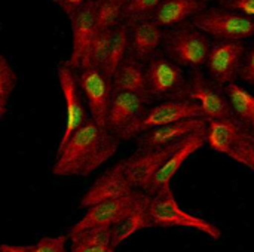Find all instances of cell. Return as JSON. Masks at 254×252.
I'll return each instance as SVG.
<instances>
[{
	"label": "cell",
	"instance_id": "cell-1",
	"mask_svg": "<svg viewBox=\"0 0 254 252\" xmlns=\"http://www.w3.org/2000/svg\"><path fill=\"white\" fill-rule=\"evenodd\" d=\"M119 140L94 119H88L57 150L52 174L57 177H86L106 163L118 150Z\"/></svg>",
	"mask_w": 254,
	"mask_h": 252
},
{
	"label": "cell",
	"instance_id": "cell-21",
	"mask_svg": "<svg viewBox=\"0 0 254 252\" xmlns=\"http://www.w3.org/2000/svg\"><path fill=\"white\" fill-rule=\"evenodd\" d=\"M207 3L208 0H162L152 18L164 28H171L190 21Z\"/></svg>",
	"mask_w": 254,
	"mask_h": 252
},
{
	"label": "cell",
	"instance_id": "cell-15",
	"mask_svg": "<svg viewBox=\"0 0 254 252\" xmlns=\"http://www.w3.org/2000/svg\"><path fill=\"white\" fill-rule=\"evenodd\" d=\"M180 143V141H179ZM179 143L161 149H138L132 156L124 159L125 175L132 189L144 190L162 163L170 157Z\"/></svg>",
	"mask_w": 254,
	"mask_h": 252
},
{
	"label": "cell",
	"instance_id": "cell-9",
	"mask_svg": "<svg viewBox=\"0 0 254 252\" xmlns=\"http://www.w3.org/2000/svg\"><path fill=\"white\" fill-rule=\"evenodd\" d=\"M247 52L244 40H216L207 58V73L219 86L225 88L240 77V70Z\"/></svg>",
	"mask_w": 254,
	"mask_h": 252
},
{
	"label": "cell",
	"instance_id": "cell-28",
	"mask_svg": "<svg viewBox=\"0 0 254 252\" xmlns=\"http://www.w3.org/2000/svg\"><path fill=\"white\" fill-rule=\"evenodd\" d=\"M115 28L97 30V34H95V37H94V40L91 43V48H89V50L86 53L85 62H83V65L80 68L89 67V65L98 67V68L103 67L104 59H106V55H107V49H109V45H110V39H112V34H113V30Z\"/></svg>",
	"mask_w": 254,
	"mask_h": 252
},
{
	"label": "cell",
	"instance_id": "cell-12",
	"mask_svg": "<svg viewBox=\"0 0 254 252\" xmlns=\"http://www.w3.org/2000/svg\"><path fill=\"white\" fill-rule=\"evenodd\" d=\"M186 98L193 100L201 105L207 120H219L235 116L225 88L222 89V86L214 83L211 79H207L199 71H195L190 76L188 82Z\"/></svg>",
	"mask_w": 254,
	"mask_h": 252
},
{
	"label": "cell",
	"instance_id": "cell-13",
	"mask_svg": "<svg viewBox=\"0 0 254 252\" xmlns=\"http://www.w3.org/2000/svg\"><path fill=\"white\" fill-rule=\"evenodd\" d=\"M208 126V125H207ZM207 126L195 131L193 134L183 138L179 146L174 149V151L170 154V157L162 163V166L158 169V172L153 175L144 192L147 195H155L158 190H161L165 186H170L173 177L179 172V169L183 166V163L199 149H202L207 144Z\"/></svg>",
	"mask_w": 254,
	"mask_h": 252
},
{
	"label": "cell",
	"instance_id": "cell-35",
	"mask_svg": "<svg viewBox=\"0 0 254 252\" xmlns=\"http://www.w3.org/2000/svg\"><path fill=\"white\" fill-rule=\"evenodd\" d=\"M208 1H211V0H208Z\"/></svg>",
	"mask_w": 254,
	"mask_h": 252
},
{
	"label": "cell",
	"instance_id": "cell-23",
	"mask_svg": "<svg viewBox=\"0 0 254 252\" xmlns=\"http://www.w3.org/2000/svg\"><path fill=\"white\" fill-rule=\"evenodd\" d=\"M128 53H129V27H128V24L121 22L113 30L110 45L107 49V55H106L104 64L101 67L103 73L109 79H113L115 71L122 64V61L128 56Z\"/></svg>",
	"mask_w": 254,
	"mask_h": 252
},
{
	"label": "cell",
	"instance_id": "cell-17",
	"mask_svg": "<svg viewBox=\"0 0 254 252\" xmlns=\"http://www.w3.org/2000/svg\"><path fill=\"white\" fill-rule=\"evenodd\" d=\"M129 53L135 59L147 64L162 48L165 28L153 18H143L128 24Z\"/></svg>",
	"mask_w": 254,
	"mask_h": 252
},
{
	"label": "cell",
	"instance_id": "cell-34",
	"mask_svg": "<svg viewBox=\"0 0 254 252\" xmlns=\"http://www.w3.org/2000/svg\"><path fill=\"white\" fill-rule=\"evenodd\" d=\"M33 245L24 247V245H1L0 252H31Z\"/></svg>",
	"mask_w": 254,
	"mask_h": 252
},
{
	"label": "cell",
	"instance_id": "cell-27",
	"mask_svg": "<svg viewBox=\"0 0 254 252\" xmlns=\"http://www.w3.org/2000/svg\"><path fill=\"white\" fill-rule=\"evenodd\" d=\"M18 85V76L4 55H0V119H4L12 94Z\"/></svg>",
	"mask_w": 254,
	"mask_h": 252
},
{
	"label": "cell",
	"instance_id": "cell-24",
	"mask_svg": "<svg viewBox=\"0 0 254 252\" xmlns=\"http://www.w3.org/2000/svg\"><path fill=\"white\" fill-rule=\"evenodd\" d=\"M225 92L232 104L235 117L254 137V94L237 82L225 86Z\"/></svg>",
	"mask_w": 254,
	"mask_h": 252
},
{
	"label": "cell",
	"instance_id": "cell-8",
	"mask_svg": "<svg viewBox=\"0 0 254 252\" xmlns=\"http://www.w3.org/2000/svg\"><path fill=\"white\" fill-rule=\"evenodd\" d=\"M149 91L152 100H176L186 98L188 82L183 67L171 61L162 52L156 53L146 64Z\"/></svg>",
	"mask_w": 254,
	"mask_h": 252
},
{
	"label": "cell",
	"instance_id": "cell-14",
	"mask_svg": "<svg viewBox=\"0 0 254 252\" xmlns=\"http://www.w3.org/2000/svg\"><path fill=\"white\" fill-rule=\"evenodd\" d=\"M95 1L97 0L86 3L68 18L71 24V53L65 64L74 70H79L83 65L86 53L97 34Z\"/></svg>",
	"mask_w": 254,
	"mask_h": 252
},
{
	"label": "cell",
	"instance_id": "cell-30",
	"mask_svg": "<svg viewBox=\"0 0 254 252\" xmlns=\"http://www.w3.org/2000/svg\"><path fill=\"white\" fill-rule=\"evenodd\" d=\"M65 242H67V236L42 238L36 245H33L31 252H67Z\"/></svg>",
	"mask_w": 254,
	"mask_h": 252
},
{
	"label": "cell",
	"instance_id": "cell-31",
	"mask_svg": "<svg viewBox=\"0 0 254 252\" xmlns=\"http://www.w3.org/2000/svg\"><path fill=\"white\" fill-rule=\"evenodd\" d=\"M240 79L254 89V43L246 52V56L240 70Z\"/></svg>",
	"mask_w": 254,
	"mask_h": 252
},
{
	"label": "cell",
	"instance_id": "cell-25",
	"mask_svg": "<svg viewBox=\"0 0 254 252\" xmlns=\"http://www.w3.org/2000/svg\"><path fill=\"white\" fill-rule=\"evenodd\" d=\"M150 203V202H149ZM149 203L134 211L125 220L119 221L112 227V245L118 248L122 242H125L129 236L137 233L138 230L153 227L152 217L149 214Z\"/></svg>",
	"mask_w": 254,
	"mask_h": 252
},
{
	"label": "cell",
	"instance_id": "cell-26",
	"mask_svg": "<svg viewBox=\"0 0 254 252\" xmlns=\"http://www.w3.org/2000/svg\"><path fill=\"white\" fill-rule=\"evenodd\" d=\"M125 3L127 0H97L95 1L97 30H107L119 25Z\"/></svg>",
	"mask_w": 254,
	"mask_h": 252
},
{
	"label": "cell",
	"instance_id": "cell-32",
	"mask_svg": "<svg viewBox=\"0 0 254 252\" xmlns=\"http://www.w3.org/2000/svg\"><path fill=\"white\" fill-rule=\"evenodd\" d=\"M220 6L254 18V0H216Z\"/></svg>",
	"mask_w": 254,
	"mask_h": 252
},
{
	"label": "cell",
	"instance_id": "cell-2",
	"mask_svg": "<svg viewBox=\"0 0 254 252\" xmlns=\"http://www.w3.org/2000/svg\"><path fill=\"white\" fill-rule=\"evenodd\" d=\"M207 144L254 172V137L235 116L208 120Z\"/></svg>",
	"mask_w": 254,
	"mask_h": 252
},
{
	"label": "cell",
	"instance_id": "cell-16",
	"mask_svg": "<svg viewBox=\"0 0 254 252\" xmlns=\"http://www.w3.org/2000/svg\"><path fill=\"white\" fill-rule=\"evenodd\" d=\"M147 101L140 95L128 91H115L110 102L106 128L122 141L124 134L135 123V120L146 110Z\"/></svg>",
	"mask_w": 254,
	"mask_h": 252
},
{
	"label": "cell",
	"instance_id": "cell-6",
	"mask_svg": "<svg viewBox=\"0 0 254 252\" xmlns=\"http://www.w3.org/2000/svg\"><path fill=\"white\" fill-rule=\"evenodd\" d=\"M149 202L150 195L140 189H135L124 196L107 199L104 202L86 208V214L71 227L70 233H76L91 227H113L115 224L125 220L128 215H131L138 208L147 205Z\"/></svg>",
	"mask_w": 254,
	"mask_h": 252
},
{
	"label": "cell",
	"instance_id": "cell-18",
	"mask_svg": "<svg viewBox=\"0 0 254 252\" xmlns=\"http://www.w3.org/2000/svg\"><path fill=\"white\" fill-rule=\"evenodd\" d=\"M207 125H208V120L205 117H190V119L173 122V123L143 132L140 137H137V146L138 149L168 147L182 141L183 138L193 134L195 131L205 128Z\"/></svg>",
	"mask_w": 254,
	"mask_h": 252
},
{
	"label": "cell",
	"instance_id": "cell-10",
	"mask_svg": "<svg viewBox=\"0 0 254 252\" xmlns=\"http://www.w3.org/2000/svg\"><path fill=\"white\" fill-rule=\"evenodd\" d=\"M57 73H58L60 89L64 98V105H65V123L58 144V150H60L68 141V138L88 120V113L83 102L85 97L82 98L83 92L79 85L77 70L63 62L58 65Z\"/></svg>",
	"mask_w": 254,
	"mask_h": 252
},
{
	"label": "cell",
	"instance_id": "cell-3",
	"mask_svg": "<svg viewBox=\"0 0 254 252\" xmlns=\"http://www.w3.org/2000/svg\"><path fill=\"white\" fill-rule=\"evenodd\" d=\"M211 45L210 36L189 21L165 28L161 52L180 67L198 68L205 65Z\"/></svg>",
	"mask_w": 254,
	"mask_h": 252
},
{
	"label": "cell",
	"instance_id": "cell-4",
	"mask_svg": "<svg viewBox=\"0 0 254 252\" xmlns=\"http://www.w3.org/2000/svg\"><path fill=\"white\" fill-rule=\"evenodd\" d=\"M149 214L152 217V223L155 227H186L198 230L208 238L217 241L222 236L220 229L196 215H192L186 211H183L171 190L170 186L162 187L155 195L150 196L149 203Z\"/></svg>",
	"mask_w": 254,
	"mask_h": 252
},
{
	"label": "cell",
	"instance_id": "cell-29",
	"mask_svg": "<svg viewBox=\"0 0 254 252\" xmlns=\"http://www.w3.org/2000/svg\"><path fill=\"white\" fill-rule=\"evenodd\" d=\"M162 0H127L121 22L129 24L137 19L152 18Z\"/></svg>",
	"mask_w": 254,
	"mask_h": 252
},
{
	"label": "cell",
	"instance_id": "cell-22",
	"mask_svg": "<svg viewBox=\"0 0 254 252\" xmlns=\"http://www.w3.org/2000/svg\"><path fill=\"white\" fill-rule=\"evenodd\" d=\"M71 252H115L112 245V227H91L68 233Z\"/></svg>",
	"mask_w": 254,
	"mask_h": 252
},
{
	"label": "cell",
	"instance_id": "cell-19",
	"mask_svg": "<svg viewBox=\"0 0 254 252\" xmlns=\"http://www.w3.org/2000/svg\"><path fill=\"white\" fill-rule=\"evenodd\" d=\"M132 190H135V189H132L129 186L128 178L125 175L124 162L121 160L119 163H116L115 166L107 169L101 177H98L94 181V184L83 195V198L80 201V206L89 208V206H94L107 199L124 196Z\"/></svg>",
	"mask_w": 254,
	"mask_h": 252
},
{
	"label": "cell",
	"instance_id": "cell-33",
	"mask_svg": "<svg viewBox=\"0 0 254 252\" xmlns=\"http://www.w3.org/2000/svg\"><path fill=\"white\" fill-rule=\"evenodd\" d=\"M52 1L67 15V18H70L77 9H80L82 6L94 0H52Z\"/></svg>",
	"mask_w": 254,
	"mask_h": 252
},
{
	"label": "cell",
	"instance_id": "cell-20",
	"mask_svg": "<svg viewBox=\"0 0 254 252\" xmlns=\"http://www.w3.org/2000/svg\"><path fill=\"white\" fill-rule=\"evenodd\" d=\"M113 89L115 91H128L140 95L147 102L152 101V95L149 91V82H147V73H146V64L135 59L134 56L128 55L122 64L118 67V70L113 74L112 79Z\"/></svg>",
	"mask_w": 254,
	"mask_h": 252
},
{
	"label": "cell",
	"instance_id": "cell-11",
	"mask_svg": "<svg viewBox=\"0 0 254 252\" xmlns=\"http://www.w3.org/2000/svg\"><path fill=\"white\" fill-rule=\"evenodd\" d=\"M77 79L86 100L91 119L106 128L110 102L115 92L112 79H109L101 68L92 65L77 70Z\"/></svg>",
	"mask_w": 254,
	"mask_h": 252
},
{
	"label": "cell",
	"instance_id": "cell-7",
	"mask_svg": "<svg viewBox=\"0 0 254 252\" xmlns=\"http://www.w3.org/2000/svg\"><path fill=\"white\" fill-rule=\"evenodd\" d=\"M190 117H204L201 105L189 98L164 100L150 108H146L143 114L135 120V123L124 134L122 141L140 137L143 132L153 128H159L173 122H179Z\"/></svg>",
	"mask_w": 254,
	"mask_h": 252
},
{
	"label": "cell",
	"instance_id": "cell-5",
	"mask_svg": "<svg viewBox=\"0 0 254 252\" xmlns=\"http://www.w3.org/2000/svg\"><path fill=\"white\" fill-rule=\"evenodd\" d=\"M190 22L216 40H246L254 36V18L220 4L207 6Z\"/></svg>",
	"mask_w": 254,
	"mask_h": 252
}]
</instances>
